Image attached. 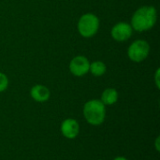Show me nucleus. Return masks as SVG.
I'll list each match as a JSON object with an SVG mask.
<instances>
[{
    "instance_id": "obj_1",
    "label": "nucleus",
    "mask_w": 160,
    "mask_h": 160,
    "mask_svg": "<svg viewBox=\"0 0 160 160\" xmlns=\"http://www.w3.org/2000/svg\"><path fill=\"white\" fill-rule=\"evenodd\" d=\"M158 20V11L153 6L139 8L131 17L130 25L137 32H145L153 28Z\"/></svg>"
},
{
    "instance_id": "obj_2",
    "label": "nucleus",
    "mask_w": 160,
    "mask_h": 160,
    "mask_svg": "<svg viewBox=\"0 0 160 160\" xmlns=\"http://www.w3.org/2000/svg\"><path fill=\"white\" fill-rule=\"evenodd\" d=\"M106 114V106L100 99H90L83 105L82 115L85 121L93 127L101 126L105 122Z\"/></svg>"
},
{
    "instance_id": "obj_3",
    "label": "nucleus",
    "mask_w": 160,
    "mask_h": 160,
    "mask_svg": "<svg viewBox=\"0 0 160 160\" xmlns=\"http://www.w3.org/2000/svg\"><path fill=\"white\" fill-rule=\"evenodd\" d=\"M78 31L83 38L95 36L99 28V19L93 13H85L81 16L78 22Z\"/></svg>"
},
{
    "instance_id": "obj_4",
    "label": "nucleus",
    "mask_w": 160,
    "mask_h": 160,
    "mask_svg": "<svg viewBox=\"0 0 160 160\" xmlns=\"http://www.w3.org/2000/svg\"><path fill=\"white\" fill-rule=\"evenodd\" d=\"M150 52V45L143 39H138L133 41L128 49V58L135 63H141L144 61Z\"/></svg>"
},
{
    "instance_id": "obj_5",
    "label": "nucleus",
    "mask_w": 160,
    "mask_h": 160,
    "mask_svg": "<svg viewBox=\"0 0 160 160\" xmlns=\"http://www.w3.org/2000/svg\"><path fill=\"white\" fill-rule=\"evenodd\" d=\"M90 62L83 55L75 56L69 63V70L76 77H82L89 72Z\"/></svg>"
},
{
    "instance_id": "obj_6",
    "label": "nucleus",
    "mask_w": 160,
    "mask_h": 160,
    "mask_svg": "<svg viewBox=\"0 0 160 160\" xmlns=\"http://www.w3.org/2000/svg\"><path fill=\"white\" fill-rule=\"evenodd\" d=\"M133 34V29L130 23L126 22H120L112 26L111 30L112 38L119 42L128 40Z\"/></svg>"
},
{
    "instance_id": "obj_7",
    "label": "nucleus",
    "mask_w": 160,
    "mask_h": 160,
    "mask_svg": "<svg viewBox=\"0 0 160 160\" xmlns=\"http://www.w3.org/2000/svg\"><path fill=\"white\" fill-rule=\"evenodd\" d=\"M61 134L68 140H74L80 133V124L74 118H67L60 125Z\"/></svg>"
},
{
    "instance_id": "obj_8",
    "label": "nucleus",
    "mask_w": 160,
    "mask_h": 160,
    "mask_svg": "<svg viewBox=\"0 0 160 160\" xmlns=\"http://www.w3.org/2000/svg\"><path fill=\"white\" fill-rule=\"evenodd\" d=\"M30 97L38 103H44L49 100L51 92L49 88L42 84H36L30 89Z\"/></svg>"
},
{
    "instance_id": "obj_9",
    "label": "nucleus",
    "mask_w": 160,
    "mask_h": 160,
    "mask_svg": "<svg viewBox=\"0 0 160 160\" xmlns=\"http://www.w3.org/2000/svg\"><path fill=\"white\" fill-rule=\"evenodd\" d=\"M119 95L118 92L115 88H106L102 94H101V98H100V101L105 105V106H112L113 104H115L118 100Z\"/></svg>"
},
{
    "instance_id": "obj_10",
    "label": "nucleus",
    "mask_w": 160,
    "mask_h": 160,
    "mask_svg": "<svg viewBox=\"0 0 160 160\" xmlns=\"http://www.w3.org/2000/svg\"><path fill=\"white\" fill-rule=\"evenodd\" d=\"M89 71L95 77H101L106 73L107 67H106L105 63H103L102 61H95L93 63H90Z\"/></svg>"
},
{
    "instance_id": "obj_11",
    "label": "nucleus",
    "mask_w": 160,
    "mask_h": 160,
    "mask_svg": "<svg viewBox=\"0 0 160 160\" xmlns=\"http://www.w3.org/2000/svg\"><path fill=\"white\" fill-rule=\"evenodd\" d=\"M8 87V78L5 73L0 72V93L7 90Z\"/></svg>"
},
{
    "instance_id": "obj_12",
    "label": "nucleus",
    "mask_w": 160,
    "mask_h": 160,
    "mask_svg": "<svg viewBox=\"0 0 160 160\" xmlns=\"http://www.w3.org/2000/svg\"><path fill=\"white\" fill-rule=\"evenodd\" d=\"M159 77H160V69L158 68L156 70V73H155V83L157 85V88L159 89L160 88V81H159Z\"/></svg>"
},
{
    "instance_id": "obj_13",
    "label": "nucleus",
    "mask_w": 160,
    "mask_h": 160,
    "mask_svg": "<svg viewBox=\"0 0 160 160\" xmlns=\"http://www.w3.org/2000/svg\"><path fill=\"white\" fill-rule=\"evenodd\" d=\"M154 145H155L156 151H157L158 153L160 152V136H158V137L156 138V141H155V142H154Z\"/></svg>"
},
{
    "instance_id": "obj_14",
    "label": "nucleus",
    "mask_w": 160,
    "mask_h": 160,
    "mask_svg": "<svg viewBox=\"0 0 160 160\" xmlns=\"http://www.w3.org/2000/svg\"><path fill=\"white\" fill-rule=\"evenodd\" d=\"M112 160H129L128 158H125V157H121V156H119V157H116L115 158H113Z\"/></svg>"
},
{
    "instance_id": "obj_15",
    "label": "nucleus",
    "mask_w": 160,
    "mask_h": 160,
    "mask_svg": "<svg viewBox=\"0 0 160 160\" xmlns=\"http://www.w3.org/2000/svg\"><path fill=\"white\" fill-rule=\"evenodd\" d=\"M98 160H103V159H98Z\"/></svg>"
}]
</instances>
